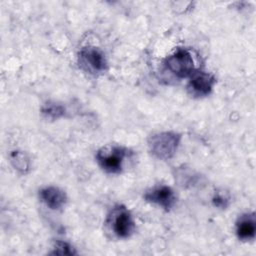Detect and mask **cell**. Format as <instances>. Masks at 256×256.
<instances>
[{
  "label": "cell",
  "instance_id": "obj_1",
  "mask_svg": "<svg viewBox=\"0 0 256 256\" xmlns=\"http://www.w3.org/2000/svg\"><path fill=\"white\" fill-rule=\"evenodd\" d=\"M182 135L173 130L153 133L147 139L149 153L157 160L168 161L172 159L181 144Z\"/></svg>",
  "mask_w": 256,
  "mask_h": 256
},
{
  "label": "cell",
  "instance_id": "obj_2",
  "mask_svg": "<svg viewBox=\"0 0 256 256\" xmlns=\"http://www.w3.org/2000/svg\"><path fill=\"white\" fill-rule=\"evenodd\" d=\"M128 156V148L121 145L109 144L100 147L96 151L95 161L99 168L106 174L117 175L123 172Z\"/></svg>",
  "mask_w": 256,
  "mask_h": 256
},
{
  "label": "cell",
  "instance_id": "obj_3",
  "mask_svg": "<svg viewBox=\"0 0 256 256\" xmlns=\"http://www.w3.org/2000/svg\"><path fill=\"white\" fill-rule=\"evenodd\" d=\"M106 224L117 239H128L136 230L135 219L131 211L123 204H115L110 209L107 214Z\"/></svg>",
  "mask_w": 256,
  "mask_h": 256
},
{
  "label": "cell",
  "instance_id": "obj_4",
  "mask_svg": "<svg viewBox=\"0 0 256 256\" xmlns=\"http://www.w3.org/2000/svg\"><path fill=\"white\" fill-rule=\"evenodd\" d=\"M77 62L84 72L99 76L108 69V61L104 52L96 46H84L77 54Z\"/></svg>",
  "mask_w": 256,
  "mask_h": 256
},
{
  "label": "cell",
  "instance_id": "obj_5",
  "mask_svg": "<svg viewBox=\"0 0 256 256\" xmlns=\"http://www.w3.org/2000/svg\"><path fill=\"white\" fill-rule=\"evenodd\" d=\"M166 69L179 79L188 78L197 68L192 53L187 48H177L164 59Z\"/></svg>",
  "mask_w": 256,
  "mask_h": 256
},
{
  "label": "cell",
  "instance_id": "obj_6",
  "mask_svg": "<svg viewBox=\"0 0 256 256\" xmlns=\"http://www.w3.org/2000/svg\"><path fill=\"white\" fill-rule=\"evenodd\" d=\"M143 199L145 202L166 212H170L177 203V195L174 189L165 184L155 185L147 189L143 194Z\"/></svg>",
  "mask_w": 256,
  "mask_h": 256
},
{
  "label": "cell",
  "instance_id": "obj_7",
  "mask_svg": "<svg viewBox=\"0 0 256 256\" xmlns=\"http://www.w3.org/2000/svg\"><path fill=\"white\" fill-rule=\"evenodd\" d=\"M216 82V77L212 73L201 69H196L188 77L186 87L188 93L192 97L204 98L212 93Z\"/></svg>",
  "mask_w": 256,
  "mask_h": 256
},
{
  "label": "cell",
  "instance_id": "obj_8",
  "mask_svg": "<svg viewBox=\"0 0 256 256\" xmlns=\"http://www.w3.org/2000/svg\"><path fill=\"white\" fill-rule=\"evenodd\" d=\"M39 200L50 210L60 211L62 210L68 201L66 192L60 187L49 185L41 188L38 191Z\"/></svg>",
  "mask_w": 256,
  "mask_h": 256
},
{
  "label": "cell",
  "instance_id": "obj_9",
  "mask_svg": "<svg viewBox=\"0 0 256 256\" xmlns=\"http://www.w3.org/2000/svg\"><path fill=\"white\" fill-rule=\"evenodd\" d=\"M235 234L239 241L250 242L256 236V216L252 212L240 214L235 221Z\"/></svg>",
  "mask_w": 256,
  "mask_h": 256
},
{
  "label": "cell",
  "instance_id": "obj_10",
  "mask_svg": "<svg viewBox=\"0 0 256 256\" xmlns=\"http://www.w3.org/2000/svg\"><path fill=\"white\" fill-rule=\"evenodd\" d=\"M40 113L44 119L49 121H56L64 118L67 112L64 105L55 101H47L41 106Z\"/></svg>",
  "mask_w": 256,
  "mask_h": 256
},
{
  "label": "cell",
  "instance_id": "obj_11",
  "mask_svg": "<svg viewBox=\"0 0 256 256\" xmlns=\"http://www.w3.org/2000/svg\"><path fill=\"white\" fill-rule=\"evenodd\" d=\"M9 161L12 167L22 175L27 174L30 171V158L22 150H13L9 153Z\"/></svg>",
  "mask_w": 256,
  "mask_h": 256
},
{
  "label": "cell",
  "instance_id": "obj_12",
  "mask_svg": "<svg viewBox=\"0 0 256 256\" xmlns=\"http://www.w3.org/2000/svg\"><path fill=\"white\" fill-rule=\"evenodd\" d=\"M51 255H76L78 252L76 251V248L69 242L64 241V240H56L53 243L52 250L49 252Z\"/></svg>",
  "mask_w": 256,
  "mask_h": 256
},
{
  "label": "cell",
  "instance_id": "obj_13",
  "mask_svg": "<svg viewBox=\"0 0 256 256\" xmlns=\"http://www.w3.org/2000/svg\"><path fill=\"white\" fill-rule=\"evenodd\" d=\"M211 203L215 208L224 210L227 209L231 204V196L228 192L223 189L216 190L211 198Z\"/></svg>",
  "mask_w": 256,
  "mask_h": 256
}]
</instances>
